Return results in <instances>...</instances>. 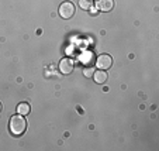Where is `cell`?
I'll list each match as a JSON object with an SVG mask.
<instances>
[{"mask_svg": "<svg viewBox=\"0 0 159 151\" xmlns=\"http://www.w3.org/2000/svg\"><path fill=\"white\" fill-rule=\"evenodd\" d=\"M25 127H27V121H25V119L23 117V115L11 116L9 129H10L13 136H21V134L25 131Z\"/></svg>", "mask_w": 159, "mask_h": 151, "instance_id": "1", "label": "cell"}, {"mask_svg": "<svg viewBox=\"0 0 159 151\" xmlns=\"http://www.w3.org/2000/svg\"><path fill=\"white\" fill-rule=\"evenodd\" d=\"M73 14H75V6H73V3H70V2H63L59 6V16L62 18L68 20V18H70Z\"/></svg>", "mask_w": 159, "mask_h": 151, "instance_id": "2", "label": "cell"}, {"mask_svg": "<svg viewBox=\"0 0 159 151\" xmlns=\"http://www.w3.org/2000/svg\"><path fill=\"white\" fill-rule=\"evenodd\" d=\"M111 64H113V59H111V57L108 54H102L100 57H97V59H96V67L103 71L108 69V68L111 67Z\"/></svg>", "mask_w": 159, "mask_h": 151, "instance_id": "3", "label": "cell"}, {"mask_svg": "<svg viewBox=\"0 0 159 151\" xmlns=\"http://www.w3.org/2000/svg\"><path fill=\"white\" fill-rule=\"evenodd\" d=\"M59 71L63 75H69L73 71V59H70V58H63V59H61Z\"/></svg>", "mask_w": 159, "mask_h": 151, "instance_id": "4", "label": "cell"}, {"mask_svg": "<svg viewBox=\"0 0 159 151\" xmlns=\"http://www.w3.org/2000/svg\"><path fill=\"white\" fill-rule=\"evenodd\" d=\"M96 6L100 12H110L114 7V0H97Z\"/></svg>", "mask_w": 159, "mask_h": 151, "instance_id": "5", "label": "cell"}, {"mask_svg": "<svg viewBox=\"0 0 159 151\" xmlns=\"http://www.w3.org/2000/svg\"><path fill=\"white\" fill-rule=\"evenodd\" d=\"M93 78H94V81H96L97 83H104V82L107 81V73H106L103 69L96 71V72L93 73Z\"/></svg>", "mask_w": 159, "mask_h": 151, "instance_id": "6", "label": "cell"}, {"mask_svg": "<svg viewBox=\"0 0 159 151\" xmlns=\"http://www.w3.org/2000/svg\"><path fill=\"white\" fill-rule=\"evenodd\" d=\"M30 110H31V107H30V105H28V103H20V105L17 106V113H18V115L25 116V115H28V113H30Z\"/></svg>", "mask_w": 159, "mask_h": 151, "instance_id": "7", "label": "cell"}, {"mask_svg": "<svg viewBox=\"0 0 159 151\" xmlns=\"http://www.w3.org/2000/svg\"><path fill=\"white\" fill-rule=\"evenodd\" d=\"M79 59H80V62H83V64H87V62L92 64L93 62V54H92V52H83Z\"/></svg>", "mask_w": 159, "mask_h": 151, "instance_id": "8", "label": "cell"}, {"mask_svg": "<svg viewBox=\"0 0 159 151\" xmlns=\"http://www.w3.org/2000/svg\"><path fill=\"white\" fill-rule=\"evenodd\" d=\"M79 6L83 10H90L93 7V2L92 0H79Z\"/></svg>", "mask_w": 159, "mask_h": 151, "instance_id": "9", "label": "cell"}, {"mask_svg": "<svg viewBox=\"0 0 159 151\" xmlns=\"http://www.w3.org/2000/svg\"><path fill=\"white\" fill-rule=\"evenodd\" d=\"M94 72H96V69H94L93 67H86V68L83 69V75L86 76V78H92Z\"/></svg>", "mask_w": 159, "mask_h": 151, "instance_id": "10", "label": "cell"}, {"mask_svg": "<svg viewBox=\"0 0 159 151\" xmlns=\"http://www.w3.org/2000/svg\"><path fill=\"white\" fill-rule=\"evenodd\" d=\"M0 112H2V103H0Z\"/></svg>", "mask_w": 159, "mask_h": 151, "instance_id": "11", "label": "cell"}]
</instances>
